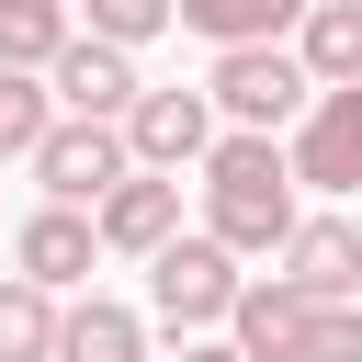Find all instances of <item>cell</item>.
<instances>
[{"instance_id":"2e32d148","label":"cell","mask_w":362,"mask_h":362,"mask_svg":"<svg viewBox=\"0 0 362 362\" xmlns=\"http://www.w3.org/2000/svg\"><path fill=\"white\" fill-rule=\"evenodd\" d=\"M57 317H68V305L11 272V283H0V362H57Z\"/></svg>"},{"instance_id":"d6986e66","label":"cell","mask_w":362,"mask_h":362,"mask_svg":"<svg viewBox=\"0 0 362 362\" xmlns=\"http://www.w3.org/2000/svg\"><path fill=\"white\" fill-rule=\"evenodd\" d=\"M305 362H362V305H317V328H305Z\"/></svg>"},{"instance_id":"8992f818","label":"cell","mask_w":362,"mask_h":362,"mask_svg":"<svg viewBox=\"0 0 362 362\" xmlns=\"http://www.w3.org/2000/svg\"><path fill=\"white\" fill-rule=\"evenodd\" d=\"M136 158H124V124H79V113H57V136L34 147V181H45V204H102L113 181H124Z\"/></svg>"},{"instance_id":"52a82bcc","label":"cell","mask_w":362,"mask_h":362,"mask_svg":"<svg viewBox=\"0 0 362 362\" xmlns=\"http://www.w3.org/2000/svg\"><path fill=\"white\" fill-rule=\"evenodd\" d=\"M45 90H57V113H79V124H124L136 113V57L124 45H102V34H68V57L45 68Z\"/></svg>"},{"instance_id":"30bf717a","label":"cell","mask_w":362,"mask_h":362,"mask_svg":"<svg viewBox=\"0 0 362 362\" xmlns=\"http://www.w3.org/2000/svg\"><path fill=\"white\" fill-rule=\"evenodd\" d=\"M11 260H23V283L68 294V283H90V260H102V226H90L79 204H34V215L11 226Z\"/></svg>"},{"instance_id":"ba28073f","label":"cell","mask_w":362,"mask_h":362,"mask_svg":"<svg viewBox=\"0 0 362 362\" xmlns=\"http://www.w3.org/2000/svg\"><path fill=\"white\" fill-rule=\"evenodd\" d=\"M272 283H294L305 305H362V226L351 215H305L283 238V272Z\"/></svg>"},{"instance_id":"5b68a950","label":"cell","mask_w":362,"mask_h":362,"mask_svg":"<svg viewBox=\"0 0 362 362\" xmlns=\"http://www.w3.org/2000/svg\"><path fill=\"white\" fill-rule=\"evenodd\" d=\"M283 158H294V192H362V90H317L305 102V124L283 136Z\"/></svg>"},{"instance_id":"e0dca14e","label":"cell","mask_w":362,"mask_h":362,"mask_svg":"<svg viewBox=\"0 0 362 362\" xmlns=\"http://www.w3.org/2000/svg\"><path fill=\"white\" fill-rule=\"evenodd\" d=\"M45 136H57V90L34 68H0V158H34Z\"/></svg>"},{"instance_id":"3957f363","label":"cell","mask_w":362,"mask_h":362,"mask_svg":"<svg viewBox=\"0 0 362 362\" xmlns=\"http://www.w3.org/2000/svg\"><path fill=\"white\" fill-rule=\"evenodd\" d=\"M204 90H215L226 136H283V124H305V102H317V79H305L294 45H226Z\"/></svg>"},{"instance_id":"7c38bea8","label":"cell","mask_w":362,"mask_h":362,"mask_svg":"<svg viewBox=\"0 0 362 362\" xmlns=\"http://www.w3.org/2000/svg\"><path fill=\"white\" fill-rule=\"evenodd\" d=\"M294 57H305L317 90H362V0H317L294 23Z\"/></svg>"},{"instance_id":"ac0fdd59","label":"cell","mask_w":362,"mask_h":362,"mask_svg":"<svg viewBox=\"0 0 362 362\" xmlns=\"http://www.w3.org/2000/svg\"><path fill=\"white\" fill-rule=\"evenodd\" d=\"M170 23H181V0H90V34L124 45V57H136L147 34H170Z\"/></svg>"},{"instance_id":"6da1fadb","label":"cell","mask_w":362,"mask_h":362,"mask_svg":"<svg viewBox=\"0 0 362 362\" xmlns=\"http://www.w3.org/2000/svg\"><path fill=\"white\" fill-rule=\"evenodd\" d=\"M294 226H305V204H294L283 136H215V158H204V238L238 249V260H283Z\"/></svg>"},{"instance_id":"5bb4252c","label":"cell","mask_w":362,"mask_h":362,"mask_svg":"<svg viewBox=\"0 0 362 362\" xmlns=\"http://www.w3.org/2000/svg\"><path fill=\"white\" fill-rule=\"evenodd\" d=\"M305 11H317V0H181V23H192L215 57H226V45H283Z\"/></svg>"},{"instance_id":"7a4b0ae2","label":"cell","mask_w":362,"mask_h":362,"mask_svg":"<svg viewBox=\"0 0 362 362\" xmlns=\"http://www.w3.org/2000/svg\"><path fill=\"white\" fill-rule=\"evenodd\" d=\"M238 294H249V272H238V249H215L204 226H181V238L147 260V317H158V328H181V339L226 328V317H238Z\"/></svg>"},{"instance_id":"9c48e42d","label":"cell","mask_w":362,"mask_h":362,"mask_svg":"<svg viewBox=\"0 0 362 362\" xmlns=\"http://www.w3.org/2000/svg\"><path fill=\"white\" fill-rule=\"evenodd\" d=\"M90 226H102V249H124V260H158V249L181 238V181H158V170H124V181L90 204Z\"/></svg>"},{"instance_id":"4fadbf2b","label":"cell","mask_w":362,"mask_h":362,"mask_svg":"<svg viewBox=\"0 0 362 362\" xmlns=\"http://www.w3.org/2000/svg\"><path fill=\"white\" fill-rule=\"evenodd\" d=\"M57 362H147V317L113 305V294H79L57 317Z\"/></svg>"},{"instance_id":"ffe728a7","label":"cell","mask_w":362,"mask_h":362,"mask_svg":"<svg viewBox=\"0 0 362 362\" xmlns=\"http://www.w3.org/2000/svg\"><path fill=\"white\" fill-rule=\"evenodd\" d=\"M181 362H238V339H181Z\"/></svg>"},{"instance_id":"8fae6325","label":"cell","mask_w":362,"mask_h":362,"mask_svg":"<svg viewBox=\"0 0 362 362\" xmlns=\"http://www.w3.org/2000/svg\"><path fill=\"white\" fill-rule=\"evenodd\" d=\"M305 328H317V305H305L294 283H249V294H238V317H226L238 362H305Z\"/></svg>"},{"instance_id":"9a60e30c","label":"cell","mask_w":362,"mask_h":362,"mask_svg":"<svg viewBox=\"0 0 362 362\" xmlns=\"http://www.w3.org/2000/svg\"><path fill=\"white\" fill-rule=\"evenodd\" d=\"M68 57V0H0V68H57Z\"/></svg>"},{"instance_id":"277c9868","label":"cell","mask_w":362,"mask_h":362,"mask_svg":"<svg viewBox=\"0 0 362 362\" xmlns=\"http://www.w3.org/2000/svg\"><path fill=\"white\" fill-rule=\"evenodd\" d=\"M124 158L158 170V181L204 170V158H215V90H136V113H124Z\"/></svg>"}]
</instances>
